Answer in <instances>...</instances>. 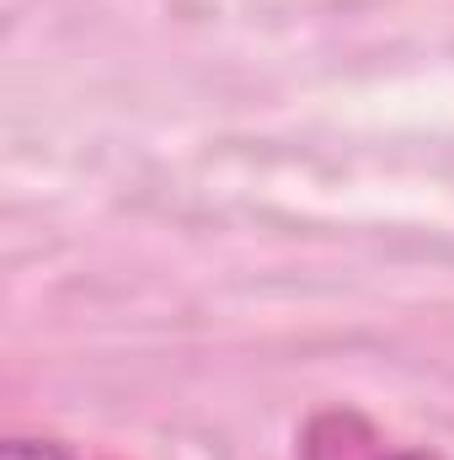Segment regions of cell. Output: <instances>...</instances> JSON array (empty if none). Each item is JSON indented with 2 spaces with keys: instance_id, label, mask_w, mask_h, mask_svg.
<instances>
[{
  "instance_id": "6da1fadb",
  "label": "cell",
  "mask_w": 454,
  "mask_h": 460,
  "mask_svg": "<svg viewBox=\"0 0 454 460\" xmlns=\"http://www.w3.org/2000/svg\"><path fill=\"white\" fill-rule=\"evenodd\" d=\"M374 460H439V456H374Z\"/></svg>"
}]
</instances>
